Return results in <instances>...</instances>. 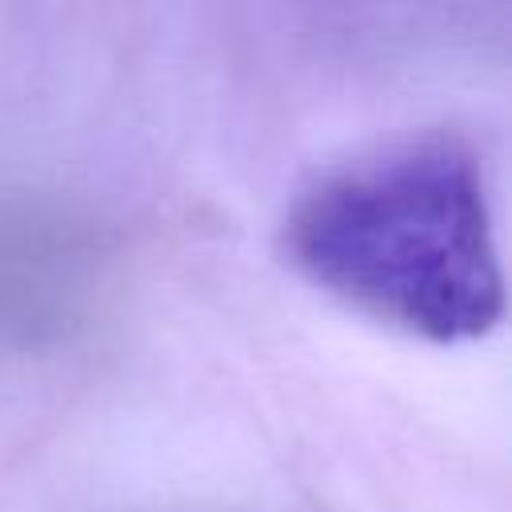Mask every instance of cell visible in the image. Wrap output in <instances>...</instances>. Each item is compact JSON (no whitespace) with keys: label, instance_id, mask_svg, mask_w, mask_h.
<instances>
[{"label":"cell","instance_id":"1","mask_svg":"<svg viewBox=\"0 0 512 512\" xmlns=\"http://www.w3.org/2000/svg\"><path fill=\"white\" fill-rule=\"evenodd\" d=\"M296 272L432 344L504 316V272L476 152L452 132L380 144L324 172L284 220Z\"/></svg>","mask_w":512,"mask_h":512}]
</instances>
